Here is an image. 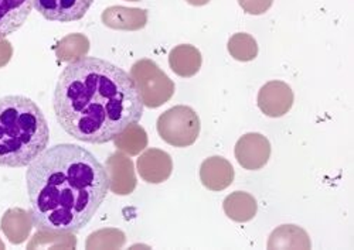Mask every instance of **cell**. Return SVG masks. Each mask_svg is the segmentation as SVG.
Instances as JSON below:
<instances>
[{
	"label": "cell",
	"instance_id": "ffe728a7",
	"mask_svg": "<svg viewBox=\"0 0 354 250\" xmlns=\"http://www.w3.org/2000/svg\"><path fill=\"white\" fill-rule=\"evenodd\" d=\"M77 239L73 233H55L39 231L27 243V249H75Z\"/></svg>",
	"mask_w": 354,
	"mask_h": 250
},
{
	"label": "cell",
	"instance_id": "7a4b0ae2",
	"mask_svg": "<svg viewBox=\"0 0 354 250\" xmlns=\"http://www.w3.org/2000/svg\"><path fill=\"white\" fill-rule=\"evenodd\" d=\"M26 184L35 228L55 233L84 229L109 191L105 167L71 143L46 148L27 166Z\"/></svg>",
	"mask_w": 354,
	"mask_h": 250
},
{
	"label": "cell",
	"instance_id": "8fae6325",
	"mask_svg": "<svg viewBox=\"0 0 354 250\" xmlns=\"http://www.w3.org/2000/svg\"><path fill=\"white\" fill-rule=\"evenodd\" d=\"M200 180L207 190L223 191L234 181V167L227 159L214 155L201 163Z\"/></svg>",
	"mask_w": 354,
	"mask_h": 250
},
{
	"label": "cell",
	"instance_id": "7c38bea8",
	"mask_svg": "<svg viewBox=\"0 0 354 250\" xmlns=\"http://www.w3.org/2000/svg\"><path fill=\"white\" fill-rule=\"evenodd\" d=\"M32 10L33 0H0V39L17 31Z\"/></svg>",
	"mask_w": 354,
	"mask_h": 250
},
{
	"label": "cell",
	"instance_id": "cb8c5ba5",
	"mask_svg": "<svg viewBox=\"0 0 354 250\" xmlns=\"http://www.w3.org/2000/svg\"><path fill=\"white\" fill-rule=\"evenodd\" d=\"M13 57V46L9 40L0 39V68L6 67Z\"/></svg>",
	"mask_w": 354,
	"mask_h": 250
},
{
	"label": "cell",
	"instance_id": "44dd1931",
	"mask_svg": "<svg viewBox=\"0 0 354 250\" xmlns=\"http://www.w3.org/2000/svg\"><path fill=\"white\" fill-rule=\"evenodd\" d=\"M227 48L234 59L243 62L252 61L258 55V44L255 39L248 33H237L231 36Z\"/></svg>",
	"mask_w": 354,
	"mask_h": 250
},
{
	"label": "cell",
	"instance_id": "5bb4252c",
	"mask_svg": "<svg viewBox=\"0 0 354 250\" xmlns=\"http://www.w3.org/2000/svg\"><path fill=\"white\" fill-rule=\"evenodd\" d=\"M33 228L35 222L30 211L21 208L8 209L2 216V222H0V229L13 244H21L30 238Z\"/></svg>",
	"mask_w": 354,
	"mask_h": 250
},
{
	"label": "cell",
	"instance_id": "4316f807",
	"mask_svg": "<svg viewBox=\"0 0 354 250\" xmlns=\"http://www.w3.org/2000/svg\"><path fill=\"white\" fill-rule=\"evenodd\" d=\"M127 2H140V0H127Z\"/></svg>",
	"mask_w": 354,
	"mask_h": 250
},
{
	"label": "cell",
	"instance_id": "30bf717a",
	"mask_svg": "<svg viewBox=\"0 0 354 250\" xmlns=\"http://www.w3.org/2000/svg\"><path fill=\"white\" fill-rule=\"evenodd\" d=\"M140 178L149 184H160L170 178L173 171V160L160 148H146L140 153L136 162Z\"/></svg>",
	"mask_w": 354,
	"mask_h": 250
},
{
	"label": "cell",
	"instance_id": "d6986e66",
	"mask_svg": "<svg viewBox=\"0 0 354 250\" xmlns=\"http://www.w3.org/2000/svg\"><path fill=\"white\" fill-rule=\"evenodd\" d=\"M90 51V40L80 33H73L62 39L55 46V55L63 62H74L86 57Z\"/></svg>",
	"mask_w": 354,
	"mask_h": 250
},
{
	"label": "cell",
	"instance_id": "2e32d148",
	"mask_svg": "<svg viewBox=\"0 0 354 250\" xmlns=\"http://www.w3.org/2000/svg\"><path fill=\"white\" fill-rule=\"evenodd\" d=\"M225 215L234 222H248L254 220L258 211V204L255 198L248 193H232L230 194L223 204Z\"/></svg>",
	"mask_w": 354,
	"mask_h": 250
},
{
	"label": "cell",
	"instance_id": "52a82bcc",
	"mask_svg": "<svg viewBox=\"0 0 354 250\" xmlns=\"http://www.w3.org/2000/svg\"><path fill=\"white\" fill-rule=\"evenodd\" d=\"M234 153L243 169L250 171L261 170L271 157V143L259 133H248L237 142Z\"/></svg>",
	"mask_w": 354,
	"mask_h": 250
},
{
	"label": "cell",
	"instance_id": "3957f363",
	"mask_svg": "<svg viewBox=\"0 0 354 250\" xmlns=\"http://www.w3.org/2000/svg\"><path fill=\"white\" fill-rule=\"evenodd\" d=\"M48 142V123L35 101L21 95L0 98V167H27Z\"/></svg>",
	"mask_w": 354,
	"mask_h": 250
},
{
	"label": "cell",
	"instance_id": "484cf974",
	"mask_svg": "<svg viewBox=\"0 0 354 250\" xmlns=\"http://www.w3.org/2000/svg\"><path fill=\"white\" fill-rule=\"evenodd\" d=\"M3 249H6V246H5L3 240H2V239H0V250H3Z\"/></svg>",
	"mask_w": 354,
	"mask_h": 250
},
{
	"label": "cell",
	"instance_id": "9a60e30c",
	"mask_svg": "<svg viewBox=\"0 0 354 250\" xmlns=\"http://www.w3.org/2000/svg\"><path fill=\"white\" fill-rule=\"evenodd\" d=\"M203 64L201 52L192 44L176 46L169 54V66L171 71L182 78L194 77Z\"/></svg>",
	"mask_w": 354,
	"mask_h": 250
},
{
	"label": "cell",
	"instance_id": "603a6c76",
	"mask_svg": "<svg viewBox=\"0 0 354 250\" xmlns=\"http://www.w3.org/2000/svg\"><path fill=\"white\" fill-rule=\"evenodd\" d=\"M239 3L245 13L259 16L271 9L274 0H239Z\"/></svg>",
	"mask_w": 354,
	"mask_h": 250
},
{
	"label": "cell",
	"instance_id": "ba28073f",
	"mask_svg": "<svg viewBox=\"0 0 354 250\" xmlns=\"http://www.w3.org/2000/svg\"><path fill=\"white\" fill-rule=\"evenodd\" d=\"M94 0H33V8L48 21L71 23L82 19Z\"/></svg>",
	"mask_w": 354,
	"mask_h": 250
},
{
	"label": "cell",
	"instance_id": "e0dca14e",
	"mask_svg": "<svg viewBox=\"0 0 354 250\" xmlns=\"http://www.w3.org/2000/svg\"><path fill=\"white\" fill-rule=\"evenodd\" d=\"M309 235L299 227L283 225L277 228L268 240V249H310Z\"/></svg>",
	"mask_w": 354,
	"mask_h": 250
},
{
	"label": "cell",
	"instance_id": "9c48e42d",
	"mask_svg": "<svg viewBox=\"0 0 354 250\" xmlns=\"http://www.w3.org/2000/svg\"><path fill=\"white\" fill-rule=\"evenodd\" d=\"M295 97L290 86L282 81H270L258 92V108L268 117H281L286 115Z\"/></svg>",
	"mask_w": 354,
	"mask_h": 250
},
{
	"label": "cell",
	"instance_id": "ac0fdd59",
	"mask_svg": "<svg viewBox=\"0 0 354 250\" xmlns=\"http://www.w3.org/2000/svg\"><path fill=\"white\" fill-rule=\"evenodd\" d=\"M112 142L118 150L132 157V155H138L147 148L149 137H147L146 131L140 126L139 123H133L124 132L118 135Z\"/></svg>",
	"mask_w": 354,
	"mask_h": 250
},
{
	"label": "cell",
	"instance_id": "7402d4cb",
	"mask_svg": "<svg viewBox=\"0 0 354 250\" xmlns=\"http://www.w3.org/2000/svg\"><path fill=\"white\" fill-rule=\"evenodd\" d=\"M127 243V235L115 228L97 231L88 236L85 249H121Z\"/></svg>",
	"mask_w": 354,
	"mask_h": 250
},
{
	"label": "cell",
	"instance_id": "d4e9b609",
	"mask_svg": "<svg viewBox=\"0 0 354 250\" xmlns=\"http://www.w3.org/2000/svg\"><path fill=\"white\" fill-rule=\"evenodd\" d=\"M186 2L192 6H204V5H207L210 0H186Z\"/></svg>",
	"mask_w": 354,
	"mask_h": 250
},
{
	"label": "cell",
	"instance_id": "277c9868",
	"mask_svg": "<svg viewBox=\"0 0 354 250\" xmlns=\"http://www.w3.org/2000/svg\"><path fill=\"white\" fill-rule=\"evenodd\" d=\"M129 77L139 90L143 105L147 108L156 109L163 106L174 95V82L149 58L136 61L131 68Z\"/></svg>",
	"mask_w": 354,
	"mask_h": 250
},
{
	"label": "cell",
	"instance_id": "5b68a950",
	"mask_svg": "<svg viewBox=\"0 0 354 250\" xmlns=\"http://www.w3.org/2000/svg\"><path fill=\"white\" fill-rule=\"evenodd\" d=\"M158 133L163 142L173 147H189L200 135V117L186 105H177L163 112L158 119Z\"/></svg>",
	"mask_w": 354,
	"mask_h": 250
},
{
	"label": "cell",
	"instance_id": "6da1fadb",
	"mask_svg": "<svg viewBox=\"0 0 354 250\" xmlns=\"http://www.w3.org/2000/svg\"><path fill=\"white\" fill-rule=\"evenodd\" d=\"M53 106L71 137L91 144L112 142L142 119L145 105L129 74L95 57L77 59L58 77Z\"/></svg>",
	"mask_w": 354,
	"mask_h": 250
},
{
	"label": "cell",
	"instance_id": "8992f818",
	"mask_svg": "<svg viewBox=\"0 0 354 250\" xmlns=\"http://www.w3.org/2000/svg\"><path fill=\"white\" fill-rule=\"evenodd\" d=\"M104 167L109 178V191L115 195H129L135 191L138 181L135 164L129 155L118 150L109 155Z\"/></svg>",
	"mask_w": 354,
	"mask_h": 250
},
{
	"label": "cell",
	"instance_id": "4fadbf2b",
	"mask_svg": "<svg viewBox=\"0 0 354 250\" xmlns=\"http://www.w3.org/2000/svg\"><path fill=\"white\" fill-rule=\"evenodd\" d=\"M101 21L112 30L136 31L147 24V12L138 8L111 6L104 10Z\"/></svg>",
	"mask_w": 354,
	"mask_h": 250
}]
</instances>
